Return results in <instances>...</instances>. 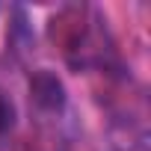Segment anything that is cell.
I'll return each instance as SVG.
<instances>
[{
    "label": "cell",
    "mask_w": 151,
    "mask_h": 151,
    "mask_svg": "<svg viewBox=\"0 0 151 151\" xmlns=\"http://www.w3.org/2000/svg\"><path fill=\"white\" fill-rule=\"evenodd\" d=\"M30 95L33 101L42 107V110H62L65 104V89H62V80L50 71H39L30 77Z\"/></svg>",
    "instance_id": "6da1fadb"
},
{
    "label": "cell",
    "mask_w": 151,
    "mask_h": 151,
    "mask_svg": "<svg viewBox=\"0 0 151 151\" xmlns=\"http://www.w3.org/2000/svg\"><path fill=\"white\" fill-rule=\"evenodd\" d=\"M12 119H15V113H12V104L0 95V136H3L9 127H12Z\"/></svg>",
    "instance_id": "7a4b0ae2"
}]
</instances>
